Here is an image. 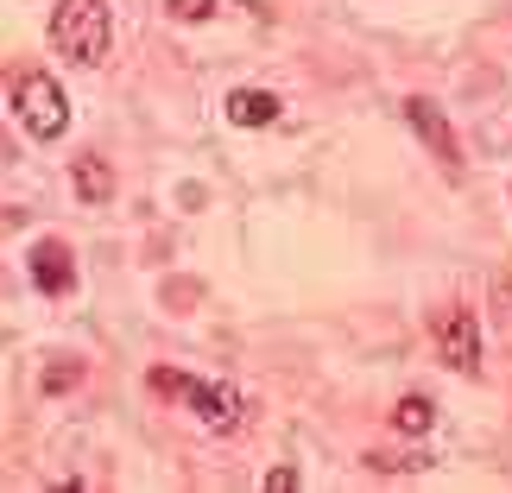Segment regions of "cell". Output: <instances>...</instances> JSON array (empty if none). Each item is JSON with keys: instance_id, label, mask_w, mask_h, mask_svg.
Masks as SVG:
<instances>
[{"instance_id": "6da1fadb", "label": "cell", "mask_w": 512, "mask_h": 493, "mask_svg": "<svg viewBox=\"0 0 512 493\" xmlns=\"http://www.w3.org/2000/svg\"><path fill=\"white\" fill-rule=\"evenodd\" d=\"M108 0H57L51 13V45L70 64H102L108 57Z\"/></svg>"}, {"instance_id": "7a4b0ae2", "label": "cell", "mask_w": 512, "mask_h": 493, "mask_svg": "<svg viewBox=\"0 0 512 493\" xmlns=\"http://www.w3.org/2000/svg\"><path fill=\"white\" fill-rule=\"evenodd\" d=\"M13 108H19V127H26L32 140H64V127H70V95L57 89V76L26 70V76H19V89H13Z\"/></svg>"}, {"instance_id": "3957f363", "label": "cell", "mask_w": 512, "mask_h": 493, "mask_svg": "<svg viewBox=\"0 0 512 493\" xmlns=\"http://www.w3.org/2000/svg\"><path fill=\"white\" fill-rule=\"evenodd\" d=\"M152 386H159V392H177V399H184V405H190V411H196V418H203L209 430H222V437L247 424V399H241L234 386H215V380H184V373H152Z\"/></svg>"}, {"instance_id": "277c9868", "label": "cell", "mask_w": 512, "mask_h": 493, "mask_svg": "<svg viewBox=\"0 0 512 493\" xmlns=\"http://www.w3.org/2000/svg\"><path fill=\"white\" fill-rule=\"evenodd\" d=\"M437 348H443L449 367L475 373L481 367V323L468 317V310H443V317H437Z\"/></svg>"}, {"instance_id": "5b68a950", "label": "cell", "mask_w": 512, "mask_h": 493, "mask_svg": "<svg viewBox=\"0 0 512 493\" xmlns=\"http://www.w3.org/2000/svg\"><path fill=\"white\" fill-rule=\"evenodd\" d=\"M405 121L418 127V140H424L430 152H437V159H443L449 171L462 165V152H456V133H449V121H443V108H437V102H424V95H411V102H405Z\"/></svg>"}, {"instance_id": "8992f818", "label": "cell", "mask_w": 512, "mask_h": 493, "mask_svg": "<svg viewBox=\"0 0 512 493\" xmlns=\"http://www.w3.org/2000/svg\"><path fill=\"white\" fill-rule=\"evenodd\" d=\"M32 285L45 291V298H64V291H76V266H70V247H64V241H38V247H32Z\"/></svg>"}, {"instance_id": "52a82bcc", "label": "cell", "mask_w": 512, "mask_h": 493, "mask_svg": "<svg viewBox=\"0 0 512 493\" xmlns=\"http://www.w3.org/2000/svg\"><path fill=\"white\" fill-rule=\"evenodd\" d=\"M228 121H234V127H272V121H279V95H266V89H234V95H228Z\"/></svg>"}, {"instance_id": "ba28073f", "label": "cell", "mask_w": 512, "mask_h": 493, "mask_svg": "<svg viewBox=\"0 0 512 493\" xmlns=\"http://www.w3.org/2000/svg\"><path fill=\"white\" fill-rule=\"evenodd\" d=\"M108 190H114V177L102 159H76V196L83 203H108Z\"/></svg>"}, {"instance_id": "9c48e42d", "label": "cell", "mask_w": 512, "mask_h": 493, "mask_svg": "<svg viewBox=\"0 0 512 493\" xmlns=\"http://www.w3.org/2000/svg\"><path fill=\"white\" fill-rule=\"evenodd\" d=\"M392 424H399L405 437H424V430L437 424V405H430V399H399V405H392Z\"/></svg>"}, {"instance_id": "30bf717a", "label": "cell", "mask_w": 512, "mask_h": 493, "mask_svg": "<svg viewBox=\"0 0 512 493\" xmlns=\"http://www.w3.org/2000/svg\"><path fill=\"white\" fill-rule=\"evenodd\" d=\"M215 0H171V19H209Z\"/></svg>"}, {"instance_id": "8fae6325", "label": "cell", "mask_w": 512, "mask_h": 493, "mask_svg": "<svg viewBox=\"0 0 512 493\" xmlns=\"http://www.w3.org/2000/svg\"><path fill=\"white\" fill-rule=\"evenodd\" d=\"M266 487H272V493H291V487H298V475H291V468H272Z\"/></svg>"}, {"instance_id": "7c38bea8", "label": "cell", "mask_w": 512, "mask_h": 493, "mask_svg": "<svg viewBox=\"0 0 512 493\" xmlns=\"http://www.w3.org/2000/svg\"><path fill=\"white\" fill-rule=\"evenodd\" d=\"M70 380H76V367H51V373H45V392H57V386H70Z\"/></svg>"}]
</instances>
